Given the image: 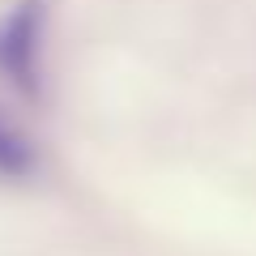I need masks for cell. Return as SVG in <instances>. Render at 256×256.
<instances>
[{
	"instance_id": "6da1fadb",
	"label": "cell",
	"mask_w": 256,
	"mask_h": 256,
	"mask_svg": "<svg viewBox=\"0 0 256 256\" xmlns=\"http://www.w3.org/2000/svg\"><path fill=\"white\" fill-rule=\"evenodd\" d=\"M47 4L18 0L0 13V82L22 98H38L47 82Z\"/></svg>"
},
{
	"instance_id": "7a4b0ae2",
	"label": "cell",
	"mask_w": 256,
	"mask_h": 256,
	"mask_svg": "<svg viewBox=\"0 0 256 256\" xmlns=\"http://www.w3.org/2000/svg\"><path fill=\"white\" fill-rule=\"evenodd\" d=\"M43 166V150L26 128L0 107V184H26Z\"/></svg>"
}]
</instances>
